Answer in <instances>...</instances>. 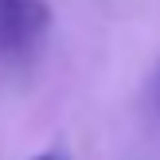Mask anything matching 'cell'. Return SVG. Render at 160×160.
I'll return each mask as SVG.
<instances>
[{
  "mask_svg": "<svg viewBox=\"0 0 160 160\" xmlns=\"http://www.w3.org/2000/svg\"><path fill=\"white\" fill-rule=\"evenodd\" d=\"M51 28L47 0H0V55H20Z\"/></svg>",
  "mask_w": 160,
  "mask_h": 160,
  "instance_id": "obj_1",
  "label": "cell"
},
{
  "mask_svg": "<svg viewBox=\"0 0 160 160\" xmlns=\"http://www.w3.org/2000/svg\"><path fill=\"white\" fill-rule=\"evenodd\" d=\"M35 160H62V156H55V152H43V156H35Z\"/></svg>",
  "mask_w": 160,
  "mask_h": 160,
  "instance_id": "obj_2",
  "label": "cell"
}]
</instances>
